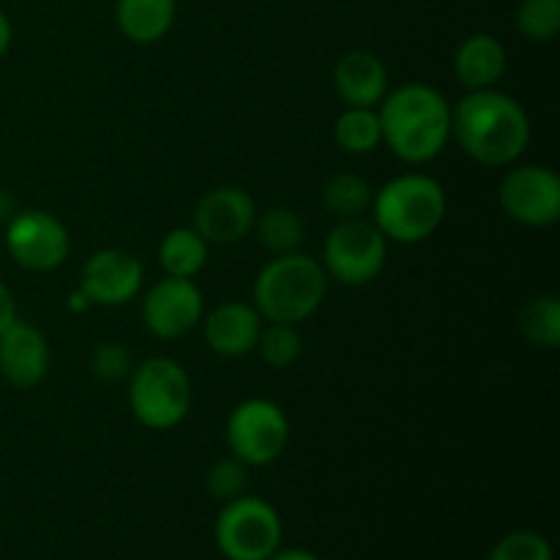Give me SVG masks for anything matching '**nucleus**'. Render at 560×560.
Masks as SVG:
<instances>
[{
	"label": "nucleus",
	"mask_w": 560,
	"mask_h": 560,
	"mask_svg": "<svg viewBox=\"0 0 560 560\" xmlns=\"http://www.w3.org/2000/svg\"><path fill=\"white\" fill-rule=\"evenodd\" d=\"M452 140L485 167H512L530 142V118L523 104L498 88L468 91L452 107Z\"/></svg>",
	"instance_id": "nucleus-1"
},
{
	"label": "nucleus",
	"mask_w": 560,
	"mask_h": 560,
	"mask_svg": "<svg viewBox=\"0 0 560 560\" xmlns=\"http://www.w3.org/2000/svg\"><path fill=\"white\" fill-rule=\"evenodd\" d=\"M383 145L408 164H427L452 142V104L427 82H405L377 104Z\"/></svg>",
	"instance_id": "nucleus-2"
},
{
	"label": "nucleus",
	"mask_w": 560,
	"mask_h": 560,
	"mask_svg": "<svg viewBox=\"0 0 560 560\" xmlns=\"http://www.w3.org/2000/svg\"><path fill=\"white\" fill-rule=\"evenodd\" d=\"M372 222L394 244L413 246L432 238L448 211L446 189L427 173H405L372 195Z\"/></svg>",
	"instance_id": "nucleus-3"
},
{
	"label": "nucleus",
	"mask_w": 560,
	"mask_h": 560,
	"mask_svg": "<svg viewBox=\"0 0 560 560\" xmlns=\"http://www.w3.org/2000/svg\"><path fill=\"white\" fill-rule=\"evenodd\" d=\"M328 293V277L320 260L290 252L277 255L260 268L252 288V306L266 323L301 326L323 306Z\"/></svg>",
	"instance_id": "nucleus-4"
},
{
	"label": "nucleus",
	"mask_w": 560,
	"mask_h": 560,
	"mask_svg": "<svg viewBox=\"0 0 560 560\" xmlns=\"http://www.w3.org/2000/svg\"><path fill=\"white\" fill-rule=\"evenodd\" d=\"M129 408L148 430H173L191 410V377L184 366L167 355L135 364L129 375Z\"/></svg>",
	"instance_id": "nucleus-5"
},
{
	"label": "nucleus",
	"mask_w": 560,
	"mask_h": 560,
	"mask_svg": "<svg viewBox=\"0 0 560 560\" xmlns=\"http://www.w3.org/2000/svg\"><path fill=\"white\" fill-rule=\"evenodd\" d=\"M213 536L228 560H268L282 547V517L266 498L244 492L222 503Z\"/></svg>",
	"instance_id": "nucleus-6"
},
{
	"label": "nucleus",
	"mask_w": 560,
	"mask_h": 560,
	"mask_svg": "<svg viewBox=\"0 0 560 560\" xmlns=\"http://www.w3.org/2000/svg\"><path fill=\"white\" fill-rule=\"evenodd\" d=\"M388 241L375 222L359 219H339L328 233L323 246V271L328 279L345 288H364L375 282L386 268Z\"/></svg>",
	"instance_id": "nucleus-7"
},
{
	"label": "nucleus",
	"mask_w": 560,
	"mask_h": 560,
	"mask_svg": "<svg viewBox=\"0 0 560 560\" xmlns=\"http://www.w3.org/2000/svg\"><path fill=\"white\" fill-rule=\"evenodd\" d=\"M228 448L249 468L277 463L290 443L288 413L266 397H252L235 405L224 427Z\"/></svg>",
	"instance_id": "nucleus-8"
},
{
	"label": "nucleus",
	"mask_w": 560,
	"mask_h": 560,
	"mask_svg": "<svg viewBox=\"0 0 560 560\" xmlns=\"http://www.w3.org/2000/svg\"><path fill=\"white\" fill-rule=\"evenodd\" d=\"M5 252L20 268L33 273L55 271L66 262L71 252V238L66 224L49 211H16L5 222Z\"/></svg>",
	"instance_id": "nucleus-9"
},
{
	"label": "nucleus",
	"mask_w": 560,
	"mask_h": 560,
	"mask_svg": "<svg viewBox=\"0 0 560 560\" xmlns=\"http://www.w3.org/2000/svg\"><path fill=\"white\" fill-rule=\"evenodd\" d=\"M498 202L523 228H550L560 219V178L541 164H512L498 186Z\"/></svg>",
	"instance_id": "nucleus-10"
},
{
	"label": "nucleus",
	"mask_w": 560,
	"mask_h": 560,
	"mask_svg": "<svg viewBox=\"0 0 560 560\" xmlns=\"http://www.w3.org/2000/svg\"><path fill=\"white\" fill-rule=\"evenodd\" d=\"M206 317V299L195 279L167 277L148 288L142 299V326L156 339H180L195 331Z\"/></svg>",
	"instance_id": "nucleus-11"
},
{
	"label": "nucleus",
	"mask_w": 560,
	"mask_h": 560,
	"mask_svg": "<svg viewBox=\"0 0 560 560\" xmlns=\"http://www.w3.org/2000/svg\"><path fill=\"white\" fill-rule=\"evenodd\" d=\"M257 213L255 197L244 186H217L200 197L191 228L208 241V246H230L252 235Z\"/></svg>",
	"instance_id": "nucleus-12"
},
{
	"label": "nucleus",
	"mask_w": 560,
	"mask_h": 560,
	"mask_svg": "<svg viewBox=\"0 0 560 560\" xmlns=\"http://www.w3.org/2000/svg\"><path fill=\"white\" fill-rule=\"evenodd\" d=\"M145 271H142L140 257L126 249H98L82 266L80 290L91 306H124L140 295Z\"/></svg>",
	"instance_id": "nucleus-13"
},
{
	"label": "nucleus",
	"mask_w": 560,
	"mask_h": 560,
	"mask_svg": "<svg viewBox=\"0 0 560 560\" xmlns=\"http://www.w3.org/2000/svg\"><path fill=\"white\" fill-rule=\"evenodd\" d=\"M49 342L36 326L16 317L0 334V375L14 388H33L49 372Z\"/></svg>",
	"instance_id": "nucleus-14"
},
{
	"label": "nucleus",
	"mask_w": 560,
	"mask_h": 560,
	"mask_svg": "<svg viewBox=\"0 0 560 560\" xmlns=\"http://www.w3.org/2000/svg\"><path fill=\"white\" fill-rule=\"evenodd\" d=\"M202 337L217 355L241 359L255 353L266 320L246 301H222L202 317Z\"/></svg>",
	"instance_id": "nucleus-15"
},
{
	"label": "nucleus",
	"mask_w": 560,
	"mask_h": 560,
	"mask_svg": "<svg viewBox=\"0 0 560 560\" xmlns=\"http://www.w3.org/2000/svg\"><path fill=\"white\" fill-rule=\"evenodd\" d=\"M334 91L345 107H377L392 91L388 69L372 49H350L334 66Z\"/></svg>",
	"instance_id": "nucleus-16"
},
{
	"label": "nucleus",
	"mask_w": 560,
	"mask_h": 560,
	"mask_svg": "<svg viewBox=\"0 0 560 560\" xmlns=\"http://www.w3.org/2000/svg\"><path fill=\"white\" fill-rule=\"evenodd\" d=\"M506 47L492 33H470L454 52V74L465 91L495 88L506 74Z\"/></svg>",
	"instance_id": "nucleus-17"
},
{
	"label": "nucleus",
	"mask_w": 560,
	"mask_h": 560,
	"mask_svg": "<svg viewBox=\"0 0 560 560\" xmlns=\"http://www.w3.org/2000/svg\"><path fill=\"white\" fill-rule=\"evenodd\" d=\"M178 0H115V25L131 44H156L173 31Z\"/></svg>",
	"instance_id": "nucleus-18"
},
{
	"label": "nucleus",
	"mask_w": 560,
	"mask_h": 560,
	"mask_svg": "<svg viewBox=\"0 0 560 560\" xmlns=\"http://www.w3.org/2000/svg\"><path fill=\"white\" fill-rule=\"evenodd\" d=\"M208 241L195 228H173L159 241V266L167 277L195 279L208 266Z\"/></svg>",
	"instance_id": "nucleus-19"
},
{
	"label": "nucleus",
	"mask_w": 560,
	"mask_h": 560,
	"mask_svg": "<svg viewBox=\"0 0 560 560\" xmlns=\"http://www.w3.org/2000/svg\"><path fill=\"white\" fill-rule=\"evenodd\" d=\"M252 233L257 235L262 249L271 257L277 255H290V252H299V246L304 244L306 238V224L293 208L277 206L268 208V211L257 213L255 230Z\"/></svg>",
	"instance_id": "nucleus-20"
},
{
	"label": "nucleus",
	"mask_w": 560,
	"mask_h": 560,
	"mask_svg": "<svg viewBox=\"0 0 560 560\" xmlns=\"http://www.w3.org/2000/svg\"><path fill=\"white\" fill-rule=\"evenodd\" d=\"M372 189L364 175L355 173H334L320 189V206L334 219H359L372 208Z\"/></svg>",
	"instance_id": "nucleus-21"
},
{
	"label": "nucleus",
	"mask_w": 560,
	"mask_h": 560,
	"mask_svg": "<svg viewBox=\"0 0 560 560\" xmlns=\"http://www.w3.org/2000/svg\"><path fill=\"white\" fill-rule=\"evenodd\" d=\"M334 140L345 153H375L383 145V129L377 107H345L334 120Z\"/></svg>",
	"instance_id": "nucleus-22"
},
{
	"label": "nucleus",
	"mask_w": 560,
	"mask_h": 560,
	"mask_svg": "<svg viewBox=\"0 0 560 560\" xmlns=\"http://www.w3.org/2000/svg\"><path fill=\"white\" fill-rule=\"evenodd\" d=\"M520 334L534 348L556 350L560 345V301L556 295H539L520 312Z\"/></svg>",
	"instance_id": "nucleus-23"
},
{
	"label": "nucleus",
	"mask_w": 560,
	"mask_h": 560,
	"mask_svg": "<svg viewBox=\"0 0 560 560\" xmlns=\"http://www.w3.org/2000/svg\"><path fill=\"white\" fill-rule=\"evenodd\" d=\"M255 350L271 370H288L304 353V337L290 323H266Z\"/></svg>",
	"instance_id": "nucleus-24"
},
{
	"label": "nucleus",
	"mask_w": 560,
	"mask_h": 560,
	"mask_svg": "<svg viewBox=\"0 0 560 560\" xmlns=\"http://www.w3.org/2000/svg\"><path fill=\"white\" fill-rule=\"evenodd\" d=\"M514 25L528 42H552L560 31V0H520Z\"/></svg>",
	"instance_id": "nucleus-25"
},
{
	"label": "nucleus",
	"mask_w": 560,
	"mask_h": 560,
	"mask_svg": "<svg viewBox=\"0 0 560 560\" xmlns=\"http://www.w3.org/2000/svg\"><path fill=\"white\" fill-rule=\"evenodd\" d=\"M246 481H249V465L241 463L233 454H228V457H219L217 463L208 468L206 490L208 495L217 498L219 503H228L233 501V498L244 495Z\"/></svg>",
	"instance_id": "nucleus-26"
},
{
	"label": "nucleus",
	"mask_w": 560,
	"mask_h": 560,
	"mask_svg": "<svg viewBox=\"0 0 560 560\" xmlns=\"http://www.w3.org/2000/svg\"><path fill=\"white\" fill-rule=\"evenodd\" d=\"M88 366H91L93 381L104 383V386H115V383L129 381L131 370H135V359H131L129 348H124L120 342H98L93 348Z\"/></svg>",
	"instance_id": "nucleus-27"
},
{
	"label": "nucleus",
	"mask_w": 560,
	"mask_h": 560,
	"mask_svg": "<svg viewBox=\"0 0 560 560\" xmlns=\"http://www.w3.org/2000/svg\"><path fill=\"white\" fill-rule=\"evenodd\" d=\"M487 560H552V547L536 530H512L492 547Z\"/></svg>",
	"instance_id": "nucleus-28"
},
{
	"label": "nucleus",
	"mask_w": 560,
	"mask_h": 560,
	"mask_svg": "<svg viewBox=\"0 0 560 560\" xmlns=\"http://www.w3.org/2000/svg\"><path fill=\"white\" fill-rule=\"evenodd\" d=\"M16 320V301L14 293L9 290V284L0 282V334Z\"/></svg>",
	"instance_id": "nucleus-29"
},
{
	"label": "nucleus",
	"mask_w": 560,
	"mask_h": 560,
	"mask_svg": "<svg viewBox=\"0 0 560 560\" xmlns=\"http://www.w3.org/2000/svg\"><path fill=\"white\" fill-rule=\"evenodd\" d=\"M11 42H14V27H11L9 14L0 9V60H3V55L11 49Z\"/></svg>",
	"instance_id": "nucleus-30"
},
{
	"label": "nucleus",
	"mask_w": 560,
	"mask_h": 560,
	"mask_svg": "<svg viewBox=\"0 0 560 560\" xmlns=\"http://www.w3.org/2000/svg\"><path fill=\"white\" fill-rule=\"evenodd\" d=\"M268 560H320V558L310 550H282V547H279V550Z\"/></svg>",
	"instance_id": "nucleus-31"
},
{
	"label": "nucleus",
	"mask_w": 560,
	"mask_h": 560,
	"mask_svg": "<svg viewBox=\"0 0 560 560\" xmlns=\"http://www.w3.org/2000/svg\"><path fill=\"white\" fill-rule=\"evenodd\" d=\"M16 213V200L5 189H0V222H9Z\"/></svg>",
	"instance_id": "nucleus-32"
}]
</instances>
